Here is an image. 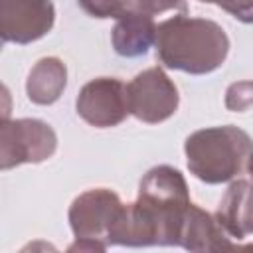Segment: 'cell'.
<instances>
[{"mask_svg":"<svg viewBox=\"0 0 253 253\" xmlns=\"http://www.w3.org/2000/svg\"><path fill=\"white\" fill-rule=\"evenodd\" d=\"M190 204V190L178 168L168 164L150 168L138 184L136 200L126 204L111 245H180Z\"/></svg>","mask_w":253,"mask_h":253,"instance_id":"obj_1","label":"cell"},{"mask_svg":"<svg viewBox=\"0 0 253 253\" xmlns=\"http://www.w3.org/2000/svg\"><path fill=\"white\" fill-rule=\"evenodd\" d=\"M154 47L164 67L208 75L223 65L229 53V38L213 20L178 14L156 26Z\"/></svg>","mask_w":253,"mask_h":253,"instance_id":"obj_2","label":"cell"},{"mask_svg":"<svg viewBox=\"0 0 253 253\" xmlns=\"http://www.w3.org/2000/svg\"><path fill=\"white\" fill-rule=\"evenodd\" d=\"M188 170L206 184H225L247 172L253 138L233 125L192 132L184 142Z\"/></svg>","mask_w":253,"mask_h":253,"instance_id":"obj_3","label":"cell"},{"mask_svg":"<svg viewBox=\"0 0 253 253\" xmlns=\"http://www.w3.org/2000/svg\"><path fill=\"white\" fill-rule=\"evenodd\" d=\"M57 148L55 130L40 119H4L0 126V166L10 170L20 164H40Z\"/></svg>","mask_w":253,"mask_h":253,"instance_id":"obj_4","label":"cell"},{"mask_svg":"<svg viewBox=\"0 0 253 253\" xmlns=\"http://www.w3.org/2000/svg\"><path fill=\"white\" fill-rule=\"evenodd\" d=\"M126 210V204L109 190L93 188L79 194L69 206V225L75 239H95L111 245V237Z\"/></svg>","mask_w":253,"mask_h":253,"instance_id":"obj_5","label":"cell"},{"mask_svg":"<svg viewBox=\"0 0 253 253\" xmlns=\"http://www.w3.org/2000/svg\"><path fill=\"white\" fill-rule=\"evenodd\" d=\"M126 95L130 115L148 125L168 121L180 105L178 87L162 67H148L140 71L126 85Z\"/></svg>","mask_w":253,"mask_h":253,"instance_id":"obj_6","label":"cell"},{"mask_svg":"<svg viewBox=\"0 0 253 253\" xmlns=\"http://www.w3.org/2000/svg\"><path fill=\"white\" fill-rule=\"evenodd\" d=\"M77 115L95 128L121 125L128 115L126 85L117 77H97L85 83L75 99Z\"/></svg>","mask_w":253,"mask_h":253,"instance_id":"obj_7","label":"cell"},{"mask_svg":"<svg viewBox=\"0 0 253 253\" xmlns=\"http://www.w3.org/2000/svg\"><path fill=\"white\" fill-rule=\"evenodd\" d=\"M53 22L51 0H0V36L6 43L38 42L51 32Z\"/></svg>","mask_w":253,"mask_h":253,"instance_id":"obj_8","label":"cell"},{"mask_svg":"<svg viewBox=\"0 0 253 253\" xmlns=\"http://www.w3.org/2000/svg\"><path fill=\"white\" fill-rule=\"evenodd\" d=\"M215 217L237 245L253 235V180H233L219 200Z\"/></svg>","mask_w":253,"mask_h":253,"instance_id":"obj_9","label":"cell"},{"mask_svg":"<svg viewBox=\"0 0 253 253\" xmlns=\"http://www.w3.org/2000/svg\"><path fill=\"white\" fill-rule=\"evenodd\" d=\"M180 247L188 251H223L239 245L223 231L215 215L196 204H190L180 233Z\"/></svg>","mask_w":253,"mask_h":253,"instance_id":"obj_10","label":"cell"},{"mask_svg":"<svg viewBox=\"0 0 253 253\" xmlns=\"http://www.w3.org/2000/svg\"><path fill=\"white\" fill-rule=\"evenodd\" d=\"M113 47L123 57L144 55L156 42V24L152 14L142 10H130L121 16L111 32Z\"/></svg>","mask_w":253,"mask_h":253,"instance_id":"obj_11","label":"cell"},{"mask_svg":"<svg viewBox=\"0 0 253 253\" xmlns=\"http://www.w3.org/2000/svg\"><path fill=\"white\" fill-rule=\"evenodd\" d=\"M67 87V67L59 57H42L28 73L26 93L36 105H53Z\"/></svg>","mask_w":253,"mask_h":253,"instance_id":"obj_12","label":"cell"},{"mask_svg":"<svg viewBox=\"0 0 253 253\" xmlns=\"http://www.w3.org/2000/svg\"><path fill=\"white\" fill-rule=\"evenodd\" d=\"M77 4L93 18H121L130 10H136V0H77Z\"/></svg>","mask_w":253,"mask_h":253,"instance_id":"obj_13","label":"cell"},{"mask_svg":"<svg viewBox=\"0 0 253 253\" xmlns=\"http://www.w3.org/2000/svg\"><path fill=\"white\" fill-rule=\"evenodd\" d=\"M225 107L233 113H243L253 107V79L235 81L225 91Z\"/></svg>","mask_w":253,"mask_h":253,"instance_id":"obj_14","label":"cell"},{"mask_svg":"<svg viewBox=\"0 0 253 253\" xmlns=\"http://www.w3.org/2000/svg\"><path fill=\"white\" fill-rule=\"evenodd\" d=\"M206 4H215L229 16L243 24H253V0H200Z\"/></svg>","mask_w":253,"mask_h":253,"instance_id":"obj_15","label":"cell"},{"mask_svg":"<svg viewBox=\"0 0 253 253\" xmlns=\"http://www.w3.org/2000/svg\"><path fill=\"white\" fill-rule=\"evenodd\" d=\"M138 10L146 12V14H162L168 10H184L186 8V0H136Z\"/></svg>","mask_w":253,"mask_h":253,"instance_id":"obj_16","label":"cell"},{"mask_svg":"<svg viewBox=\"0 0 253 253\" xmlns=\"http://www.w3.org/2000/svg\"><path fill=\"white\" fill-rule=\"evenodd\" d=\"M107 247V243L95 239H75V243L69 245V251H105Z\"/></svg>","mask_w":253,"mask_h":253,"instance_id":"obj_17","label":"cell"},{"mask_svg":"<svg viewBox=\"0 0 253 253\" xmlns=\"http://www.w3.org/2000/svg\"><path fill=\"white\" fill-rule=\"evenodd\" d=\"M247 174L251 176V180H253V154H251V158H249V166H247Z\"/></svg>","mask_w":253,"mask_h":253,"instance_id":"obj_18","label":"cell"}]
</instances>
